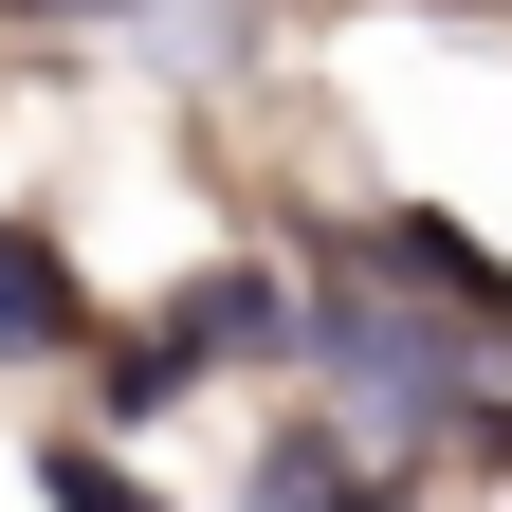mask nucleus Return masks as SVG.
<instances>
[{
    "mask_svg": "<svg viewBox=\"0 0 512 512\" xmlns=\"http://www.w3.org/2000/svg\"><path fill=\"white\" fill-rule=\"evenodd\" d=\"M55 512H147V476H128V458H92V439H55V476H37Z\"/></svg>",
    "mask_w": 512,
    "mask_h": 512,
    "instance_id": "423d86ee",
    "label": "nucleus"
},
{
    "mask_svg": "<svg viewBox=\"0 0 512 512\" xmlns=\"http://www.w3.org/2000/svg\"><path fill=\"white\" fill-rule=\"evenodd\" d=\"M256 512H384V494L348 476V439H275L256 458Z\"/></svg>",
    "mask_w": 512,
    "mask_h": 512,
    "instance_id": "20e7f679",
    "label": "nucleus"
},
{
    "mask_svg": "<svg viewBox=\"0 0 512 512\" xmlns=\"http://www.w3.org/2000/svg\"><path fill=\"white\" fill-rule=\"evenodd\" d=\"M403 256H421V275H439V293H458V311H476V330H512V275H494V256H476V238H439V220H403Z\"/></svg>",
    "mask_w": 512,
    "mask_h": 512,
    "instance_id": "39448f33",
    "label": "nucleus"
},
{
    "mask_svg": "<svg viewBox=\"0 0 512 512\" xmlns=\"http://www.w3.org/2000/svg\"><path fill=\"white\" fill-rule=\"evenodd\" d=\"M147 330H165L183 366H256V348L293 330V293H275V275H183V293L147 311Z\"/></svg>",
    "mask_w": 512,
    "mask_h": 512,
    "instance_id": "f03ea898",
    "label": "nucleus"
},
{
    "mask_svg": "<svg viewBox=\"0 0 512 512\" xmlns=\"http://www.w3.org/2000/svg\"><path fill=\"white\" fill-rule=\"evenodd\" d=\"M311 348H330L384 421H458V403H476V384H458V348H439V330H403V311H330Z\"/></svg>",
    "mask_w": 512,
    "mask_h": 512,
    "instance_id": "f257e3e1",
    "label": "nucleus"
},
{
    "mask_svg": "<svg viewBox=\"0 0 512 512\" xmlns=\"http://www.w3.org/2000/svg\"><path fill=\"white\" fill-rule=\"evenodd\" d=\"M74 330H92V293H74V256H55V238H19V220H0V348H19V366H37V348H74Z\"/></svg>",
    "mask_w": 512,
    "mask_h": 512,
    "instance_id": "7ed1b4c3",
    "label": "nucleus"
}]
</instances>
